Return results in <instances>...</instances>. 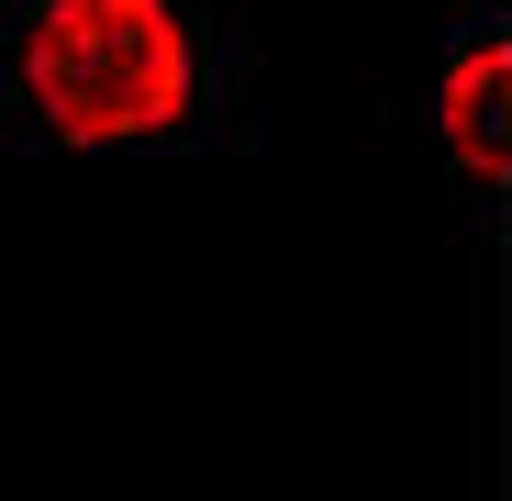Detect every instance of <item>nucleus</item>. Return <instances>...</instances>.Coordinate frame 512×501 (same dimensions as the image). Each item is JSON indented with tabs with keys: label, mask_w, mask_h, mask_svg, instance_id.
Wrapping results in <instances>:
<instances>
[{
	"label": "nucleus",
	"mask_w": 512,
	"mask_h": 501,
	"mask_svg": "<svg viewBox=\"0 0 512 501\" xmlns=\"http://www.w3.org/2000/svg\"><path fill=\"white\" fill-rule=\"evenodd\" d=\"M23 90L67 145H134L190 112V34L167 0H45L23 34Z\"/></svg>",
	"instance_id": "obj_1"
},
{
	"label": "nucleus",
	"mask_w": 512,
	"mask_h": 501,
	"mask_svg": "<svg viewBox=\"0 0 512 501\" xmlns=\"http://www.w3.org/2000/svg\"><path fill=\"white\" fill-rule=\"evenodd\" d=\"M446 156L468 179H501L512 167V56L501 45H468L446 67Z\"/></svg>",
	"instance_id": "obj_2"
}]
</instances>
